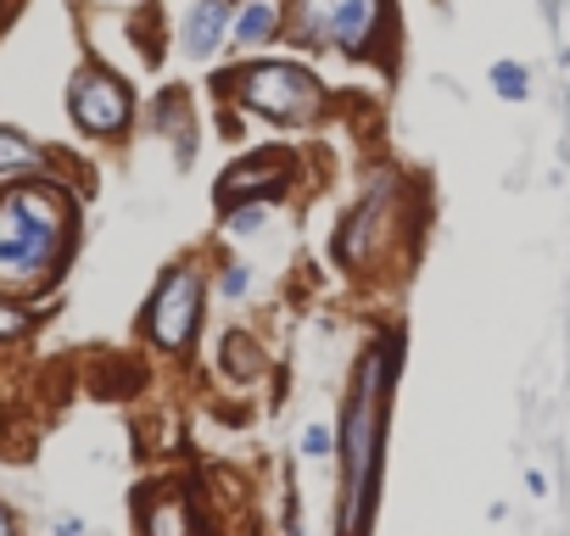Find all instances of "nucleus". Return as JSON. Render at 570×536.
<instances>
[{"label":"nucleus","mask_w":570,"mask_h":536,"mask_svg":"<svg viewBox=\"0 0 570 536\" xmlns=\"http://www.w3.org/2000/svg\"><path fill=\"white\" fill-rule=\"evenodd\" d=\"M68 240V202L57 190L17 184L0 196V290H34L51 279Z\"/></svg>","instance_id":"1"},{"label":"nucleus","mask_w":570,"mask_h":536,"mask_svg":"<svg viewBox=\"0 0 570 536\" xmlns=\"http://www.w3.org/2000/svg\"><path fill=\"white\" fill-rule=\"evenodd\" d=\"M146 531L152 536H197V525H190V503L185 498H168L146 514Z\"/></svg>","instance_id":"10"},{"label":"nucleus","mask_w":570,"mask_h":536,"mask_svg":"<svg viewBox=\"0 0 570 536\" xmlns=\"http://www.w3.org/2000/svg\"><path fill=\"white\" fill-rule=\"evenodd\" d=\"M12 168H39V152L17 129H0V174H12Z\"/></svg>","instance_id":"11"},{"label":"nucleus","mask_w":570,"mask_h":536,"mask_svg":"<svg viewBox=\"0 0 570 536\" xmlns=\"http://www.w3.org/2000/svg\"><path fill=\"white\" fill-rule=\"evenodd\" d=\"M197 308H202V279L190 274V269H174L163 285H157V297H152V341L168 353H185L190 347V330H197Z\"/></svg>","instance_id":"5"},{"label":"nucleus","mask_w":570,"mask_h":536,"mask_svg":"<svg viewBox=\"0 0 570 536\" xmlns=\"http://www.w3.org/2000/svg\"><path fill=\"white\" fill-rule=\"evenodd\" d=\"M23 330V313H12L7 302H0V341H7V335H17Z\"/></svg>","instance_id":"17"},{"label":"nucleus","mask_w":570,"mask_h":536,"mask_svg":"<svg viewBox=\"0 0 570 536\" xmlns=\"http://www.w3.org/2000/svg\"><path fill=\"white\" fill-rule=\"evenodd\" d=\"M224 290H229V297H241V290H247V269H241V263H229V274H224Z\"/></svg>","instance_id":"16"},{"label":"nucleus","mask_w":570,"mask_h":536,"mask_svg":"<svg viewBox=\"0 0 570 536\" xmlns=\"http://www.w3.org/2000/svg\"><path fill=\"white\" fill-rule=\"evenodd\" d=\"M302 453H313V458L330 453V430H324V425H308V430H302Z\"/></svg>","instance_id":"14"},{"label":"nucleus","mask_w":570,"mask_h":536,"mask_svg":"<svg viewBox=\"0 0 570 536\" xmlns=\"http://www.w3.org/2000/svg\"><path fill=\"white\" fill-rule=\"evenodd\" d=\"M224 358H229V374H258V347H252V335H229L224 341Z\"/></svg>","instance_id":"13"},{"label":"nucleus","mask_w":570,"mask_h":536,"mask_svg":"<svg viewBox=\"0 0 570 536\" xmlns=\"http://www.w3.org/2000/svg\"><path fill=\"white\" fill-rule=\"evenodd\" d=\"M0 536H12V514L7 509H0Z\"/></svg>","instance_id":"18"},{"label":"nucleus","mask_w":570,"mask_h":536,"mask_svg":"<svg viewBox=\"0 0 570 536\" xmlns=\"http://www.w3.org/2000/svg\"><path fill=\"white\" fill-rule=\"evenodd\" d=\"M229 28V0H190V12H185V57H197L207 62L218 51V39Z\"/></svg>","instance_id":"8"},{"label":"nucleus","mask_w":570,"mask_h":536,"mask_svg":"<svg viewBox=\"0 0 570 536\" xmlns=\"http://www.w3.org/2000/svg\"><path fill=\"white\" fill-rule=\"evenodd\" d=\"M292 174H297V157H292V152H263V157H252V163H235V168L224 174V184H218V202L235 207L241 196H252L258 184H263V190H280Z\"/></svg>","instance_id":"7"},{"label":"nucleus","mask_w":570,"mask_h":536,"mask_svg":"<svg viewBox=\"0 0 570 536\" xmlns=\"http://www.w3.org/2000/svg\"><path fill=\"white\" fill-rule=\"evenodd\" d=\"M280 28H285V12H280V0H247L241 7V17H235V45H269V39H280Z\"/></svg>","instance_id":"9"},{"label":"nucleus","mask_w":570,"mask_h":536,"mask_svg":"<svg viewBox=\"0 0 570 536\" xmlns=\"http://www.w3.org/2000/svg\"><path fill=\"white\" fill-rule=\"evenodd\" d=\"M258 224H263V207H241V213H229V229H241V235H247V229H258Z\"/></svg>","instance_id":"15"},{"label":"nucleus","mask_w":570,"mask_h":536,"mask_svg":"<svg viewBox=\"0 0 570 536\" xmlns=\"http://www.w3.org/2000/svg\"><path fill=\"white\" fill-rule=\"evenodd\" d=\"M492 90L503 95V102H526V95H532V73L520 68V62H498L492 68Z\"/></svg>","instance_id":"12"},{"label":"nucleus","mask_w":570,"mask_h":536,"mask_svg":"<svg viewBox=\"0 0 570 536\" xmlns=\"http://www.w3.org/2000/svg\"><path fill=\"white\" fill-rule=\"evenodd\" d=\"M224 84H241L235 95H241L252 112L280 118V123H302V118H313V112L324 107L319 79L302 73L297 62H252V68H241V73H229Z\"/></svg>","instance_id":"4"},{"label":"nucleus","mask_w":570,"mask_h":536,"mask_svg":"<svg viewBox=\"0 0 570 536\" xmlns=\"http://www.w3.org/2000/svg\"><path fill=\"white\" fill-rule=\"evenodd\" d=\"M68 107H73L79 129H90V134H118L129 123V84L118 73H107V68H84L73 79Z\"/></svg>","instance_id":"6"},{"label":"nucleus","mask_w":570,"mask_h":536,"mask_svg":"<svg viewBox=\"0 0 570 536\" xmlns=\"http://www.w3.org/2000/svg\"><path fill=\"white\" fill-rule=\"evenodd\" d=\"M380 23H387V0H292L297 39L319 51H369Z\"/></svg>","instance_id":"3"},{"label":"nucleus","mask_w":570,"mask_h":536,"mask_svg":"<svg viewBox=\"0 0 570 536\" xmlns=\"http://www.w3.org/2000/svg\"><path fill=\"white\" fill-rule=\"evenodd\" d=\"M380 353L364 358L358 374V397L347 408V509H342V536H358L369 520V498H375V458H380Z\"/></svg>","instance_id":"2"}]
</instances>
